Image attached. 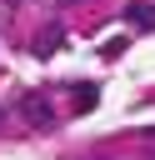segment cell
Instances as JSON below:
<instances>
[{
    "instance_id": "1",
    "label": "cell",
    "mask_w": 155,
    "mask_h": 160,
    "mask_svg": "<svg viewBox=\"0 0 155 160\" xmlns=\"http://www.w3.org/2000/svg\"><path fill=\"white\" fill-rule=\"evenodd\" d=\"M25 120H30L35 130L55 125V110H50V100H45V95H30V100H25Z\"/></svg>"
},
{
    "instance_id": "2",
    "label": "cell",
    "mask_w": 155,
    "mask_h": 160,
    "mask_svg": "<svg viewBox=\"0 0 155 160\" xmlns=\"http://www.w3.org/2000/svg\"><path fill=\"white\" fill-rule=\"evenodd\" d=\"M125 20H130V25H140V30H155V10H150V5H130V10H125Z\"/></svg>"
},
{
    "instance_id": "3",
    "label": "cell",
    "mask_w": 155,
    "mask_h": 160,
    "mask_svg": "<svg viewBox=\"0 0 155 160\" xmlns=\"http://www.w3.org/2000/svg\"><path fill=\"white\" fill-rule=\"evenodd\" d=\"M95 100H100V90H95V85H75V105H80V110H90Z\"/></svg>"
},
{
    "instance_id": "4",
    "label": "cell",
    "mask_w": 155,
    "mask_h": 160,
    "mask_svg": "<svg viewBox=\"0 0 155 160\" xmlns=\"http://www.w3.org/2000/svg\"><path fill=\"white\" fill-rule=\"evenodd\" d=\"M0 130H5V110H0Z\"/></svg>"
}]
</instances>
